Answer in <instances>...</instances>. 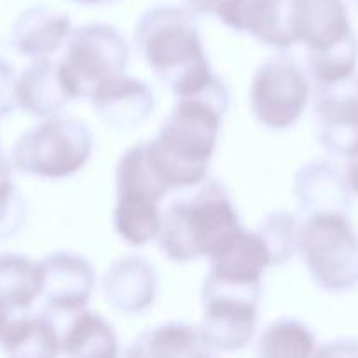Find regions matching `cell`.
<instances>
[{
    "label": "cell",
    "instance_id": "1",
    "mask_svg": "<svg viewBox=\"0 0 358 358\" xmlns=\"http://www.w3.org/2000/svg\"><path fill=\"white\" fill-rule=\"evenodd\" d=\"M180 98L157 138L145 143L147 157L168 189L189 187L205 178L227 105V93L215 77L201 91Z\"/></svg>",
    "mask_w": 358,
    "mask_h": 358
},
{
    "label": "cell",
    "instance_id": "2",
    "mask_svg": "<svg viewBox=\"0 0 358 358\" xmlns=\"http://www.w3.org/2000/svg\"><path fill=\"white\" fill-rule=\"evenodd\" d=\"M135 41L150 69L178 96L198 93L213 79L194 17L187 9L152 7L140 20Z\"/></svg>",
    "mask_w": 358,
    "mask_h": 358
},
{
    "label": "cell",
    "instance_id": "3",
    "mask_svg": "<svg viewBox=\"0 0 358 358\" xmlns=\"http://www.w3.org/2000/svg\"><path fill=\"white\" fill-rule=\"evenodd\" d=\"M238 231V219L227 192L206 184L192 198L171 203L161 215L157 238L168 257L191 261L212 255Z\"/></svg>",
    "mask_w": 358,
    "mask_h": 358
},
{
    "label": "cell",
    "instance_id": "4",
    "mask_svg": "<svg viewBox=\"0 0 358 358\" xmlns=\"http://www.w3.org/2000/svg\"><path fill=\"white\" fill-rule=\"evenodd\" d=\"M91 152V133L77 119H48L16 142L10 163L24 173L59 178L73 173Z\"/></svg>",
    "mask_w": 358,
    "mask_h": 358
},
{
    "label": "cell",
    "instance_id": "5",
    "mask_svg": "<svg viewBox=\"0 0 358 358\" xmlns=\"http://www.w3.org/2000/svg\"><path fill=\"white\" fill-rule=\"evenodd\" d=\"M128 63V48L107 24H87L72 35L58 66L70 96H93L105 83L121 77Z\"/></svg>",
    "mask_w": 358,
    "mask_h": 358
},
{
    "label": "cell",
    "instance_id": "6",
    "mask_svg": "<svg viewBox=\"0 0 358 358\" xmlns=\"http://www.w3.org/2000/svg\"><path fill=\"white\" fill-rule=\"evenodd\" d=\"M259 283H236L210 275L203 289L205 318L201 341L206 350H238L250 341L255 327Z\"/></svg>",
    "mask_w": 358,
    "mask_h": 358
},
{
    "label": "cell",
    "instance_id": "7",
    "mask_svg": "<svg viewBox=\"0 0 358 358\" xmlns=\"http://www.w3.org/2000/svg\"><path fill=\"white\" fill-rule=\"evenodd\" d=\"M299 245L315 278L327 289H343L358 278V248L345 219L318 212L299 234Z\"/></svg>",
    "mask_w": 358,
    "mask_h": 358
},
{
    "label": "cell",
    "instance_id": "8",
    "mask_svg": "<svg viewBox=\"0 0 358 358\" xmlns=\"http://www.w3.org/2000/svg\"><path fill=\"white\" fill-rule=\"evenodd\" d=\"M252 110L271 128L292 124L308 101V80L287 56H275L259 69L252 83Z\"/></svg>",
    "mask_w": 358,
    "mask_h": 358
},
{
    "label": "cell",
    "instance_id": "9",
    "mask_svg": "<svg viewBox=\"0 0 358 358\" xmlns=\"http://www.w3.org/2000/svg\"><path fill=\"white\" fill-rule=\"evenodd\" d=\"M217 16L227 27L248 31L275 48H289L297 41L294 0H227Z\"/></svg>",
    "mask_w": 358,
    "mask_h": 358
},
{
    "label": "cell",
    "instance_id": "10",
    "mask_svg": "<svg viewBox=\"0 0 358 358\" xmlns=\"http://www.w3.org/2000/svg\"><path fill=\"white\" fill-rule=\"evenodd\" d=\"M93 287V271L84 259L56 254L41 262V294L51 311H73L84 306Z\"/></svg>",
    "mask_w": 358,
    "mask_h": 358
},
{
    "label": "cell",
    "instance_id": "11",
    "mask_svg": "<svg viewBox=\"0 0 358 358\" xmlns=\"http://www.w3.org/2000/svg\"><path fill=\"white\" fill-rule=\"evenodd\" d=\"M294 30L310 51H324L348 37V14L343 0H294Z\"/></svg>",
    "mask_w": 358,
    "mask_h": 358
},
{
    "label": "cell",
    "instance_id": "12",
    "mask_svg": "<svg viewBox=\"0 0 358 358\" xmlns=\"http://www.w3.org/2000/svg\"><path fill=\"white\" fill-rule=\"evenodd\" d=\"M210 275L236 283H259L262 269L271 264L262 238L240 227L222 247L210 255Z\"/></svg>",
    "mask_w": 358,
    "mask_h": 358
},
{
    "label": "cell",
    "instance_id": "13",
    "mask_svg": "<svg viewBox=\"0 0 358 358\" xmlns=\"http://www.w3.org/2000/svg\"><path fill=\"white\" fill-rule=\"evenodd\" d=\"M98 114L112 126H136L152 112L154 96L149 87L129 77H115L93 94Z\"/></svg>",
    "mask_w": 358,
    "mask_h": 358
},
{
    "label": "cell",
    "instance_id": "14",
    "mask_svg": "<svg viewBox=\"0 0 358 358\" xmlns=\"http://www.w3.org/2000/svg\"><path fill=\"white\" fill-rule=\"evenodd\" d=\"M70 30V20L65 14L45 6L30 7L14 23L10 42L17 52L44 58L58 49Z\"/></svg>",
    "mask_w": 358,
    "mask_h": 358
},
{
    "label": "cell",
    "instance_id": "15",
    "mask_svg": "<svg viewBox=\"0 0 358 358\" xmlns=\"http://www.w3.org/2000/svg\"><path fill=\"white\" fill-rule=\"evenodd\" d=\"M69 96L58 66L44 58H37L16 80V103L37 117L56 114Z\"/></svg>",
    "mask_w": 358,
    "mask_h": 358
},
{
    "label": "cell",
    "instance_id": "16",
    "mask_svg": "<svg viewBox=\"0 0 358 358\" xmlns=\"http://www.w3.org/2000/svg\"><path fill=\"white\" fill-rule=\"evenodd\" d=\"M154 292V273L143 259H122L114 264L105 278L107 299L126 313H136L149 306Z\"/></svg>",
    "mask_w": 358,
    "mask_h": 358
},
{
    "label": "cell",
    "instance_id": "17",
    "mask_svg": "<svg viewBox=\"0 0 358 358\" xmlns=\"http://www.w3.org/2000/svg\"><path fill=\"white\" fill-rule=\"evenodd\" d=\"M322 142L332 150L358 152V100L324 94L315 108Z\"/></svg>",
    "mask_w": 358,
    "mask_h": 358
},
{
    "label": "cell",
    "instance_id": "18",
    "mask_svg": "<svg viewBox=\"0 0 358 358\" xmlns=\"http://www.w3.org/2000/svg\"><path fill=\"white\" fill-rule=\"evenodd\" d=\"M0 345L13 357H52L62 343L48 317L30 315L7 322L0 334Z\"/></svg>",
    "mask_w": 358,
    "mask_h": 358
},
{
    "label": "cell",
    "instance_id": "19",
    "mask_svg": "<svg viewBox=\"0 0 358 358\" xmlns=\"http://www.w3.org/2000/svg\"><path fill=\"white\" fill-rule=\"evenodd\" d=\"M41 294V264L23 255H0V306L16 311L31 306Z\"/></svg>",
    "mask_w": 358,
    "mask_h": 358
},
{
    "label": "cell",
    "instance_id": "20",
    "mask_svg": "<svg viewBox=\"0 0 358 358\" xmlns=\"http://www.w3.org/2000/svg\"><path fill=\"white\" fill-rule=\"evenodd\" d=\"M114 217L119 234L133 245L147 243L159 233L161 213L157 201L152 199L119 196Z\"/></svg>",
    "mask_w": 358,
    "mask_h": 358
},
{
    "label": "cell",
    "instance_id": "21",
    "mask_svg": "<svg viewBox=\"0 0 358 358\" xmlns=\"http://www.w3.org/2000/svg\"><path fill=\"white\" fill-rule=\"evenodd\" d=\"M65 352L69 355H115V338L101 318L83 313L66 332Z\"/></svg>",
    "mask_w": 358,
    "mask_h": 358
},
{
    "label": "cell",
    "instance_id": "22",
    "mask_svg": "<svg viewBox=\"0 0 358 358\" xmlns=\"http://www.w3.org/2000/svg\"><path fill=\"white\" fill-rule=\"evenodd\" d=\"M203 346L205 343L201 341V336L196 334L191 327L173 324L143 336L136 343V352H131V355H205L208 352L203 350Z\"/></svg>",
    "mask_w": 358,
    "mask_h": 358
},
{
    "label": "cell",
    "instance_id": "23",
    "mask_svg": "<svg viewBox=\"0 0 358 358\" xmlns=\"http://www.w3.org/2000/svg\"><path fill=\"white\" fill-rule=\"evenodd\" d=\"M313 350V338L297 322L282 320L268 329L259 341V353L266 357H304Z\"/></svg>",
    "mask_w": 358,
    "mask_h": 358
},
{
    "label": "cell",
    "instance_id": "24",
    "mask_svg": "<svg viewBox=\"0 0 358 358\" xmlns=\"http://www.w3.org/2000/svg\"><path fill=\"white\" fill-rule=\"evenodd\" d=\"M259 236L268 248L271 262L287 261L294 254V247L299 240L296 219L285 212L273 213L261 224Z\"/></svg>",
    "mask_w": 358,
    "mask_h": 358
},
{
    "label": "cell",
    "instance_id": "25",
    "mask_svg": "<svg viewBox=\"0 0 358 358\" xmlns=\"http://www.w3.org/2000/svg\"><path fill=\"white\" fill-rule=\"evenodd\" d=\"M10 170L13 163L0 154V241L16 234L27 213V206L17 194Z\"/></svg>",
    "mask_w": 358,
    "mask_h": 358
},
{
    "label": "cell",
    "instance_id": "26",
    "mask_svg": "<svg viewBox=\"0 0 358 358\" xmlns=\"http://www.w3.org/2000/svg\"><path fill=\"white\" fill-rule=\"evenodd\" d=\"M16 105V73L0 58V117L10 114Z\"/></svg>",
    "mask_w": 358,
    "mask_h": 358
},
{
    "label": "cell",
    "instance_id": "27",
    "mask_svg": "<svg viewBox=\"0 0 358 358\" xmlns=\"http://www.w3.org/2000/svg\"><path fill=\"white\" fill-rule=\"evenodd\" d=\"M191 10L194 13H219L220 7L227 2V0H185Z\"/></svg>",
    "mask_w": 358,
    "mask_h": 358
},
{
    "label": "cell",
    "instance_id": "28",
    "mask_svg": "<svg viewBox=\"0 0 358 358\" xmlns=\"http://www.w3.org/2000/svg\"><path fill=\"white\" fill-rule=\"evenodd\" d=\"M9 311L7 310H3L2 306H0V334H2V331H3V327H6L7 325V322H9Z\"/></svg>",
    "mask_w": 358,
    "mask_h": 358
},
{
    "label": "cell",
    "instance_id": "29",
    "mask_svg": "<svg viewBox=\"0 0 358 358\" xmlns=\"http://www.w3.org/2000/svg\"><path fill=\"white\" fill-rule=\"evenodd\" d=\"M73 2H79V3H103V2H110V0H73Z\"/></svg>",
    "mask_w": 358,
    "mask_h": 358
},
{
    "label": "cell",
    "instance_id": "30",
    "mask_svg": "<svg viewBox=\"0 0 358 358\" xmlns=\"http://www.w3.org/2000/svg\"><path fill=\"white\" fill-rule=\"evenodd\" d=\"M355 2H357V3H358V0H355Z\"/></svg>",
    "mask_w": 358,
    "mask_h": 358
}]
</instances>
